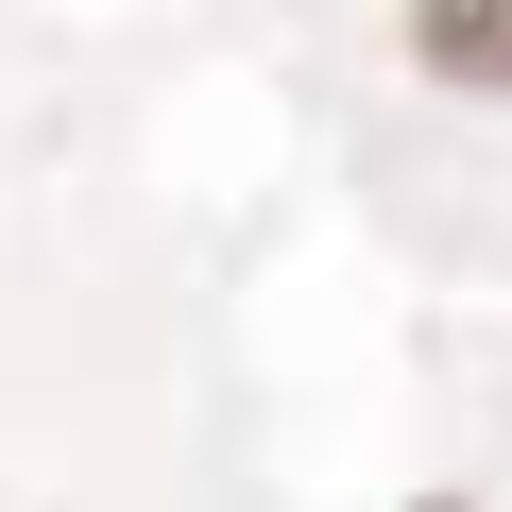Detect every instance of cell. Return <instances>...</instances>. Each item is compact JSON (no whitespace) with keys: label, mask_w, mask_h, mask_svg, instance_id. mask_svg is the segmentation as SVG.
Returning <instances> with one entry per match:
<instances>
[{"label":"cell","mask_w":512,"mask_h":512,"mask_svg":"<svg viewBox=\"0 0 512 512\" xmlns=\"http://www.w3.org/2000/svg\"><path fill=\"white\" fill-rule=\"evenodd\" d=\"M410 69L461 103H512V0H410Z\"/></svg>","instance_id":"cell-1"}]
</instances>
